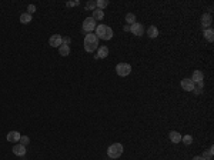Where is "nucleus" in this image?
I'll list each match as a JSON object with an SVG mask.
<instances>
[{
  "mask_svg": "<svg viewBox=\"0 0 214 160\" xmlns=\"http://www.w3.org/2000/svg\"><path fill=\"white\" fill-rule=\"evenodd\" d=\"M97 47H98L97 36H96L94 33H89V34H86V37H84V50L86 52L91 53V52H94Z\"/></svg>",
  "mask_w": 214,
  "mask_h": 160,
  "instance_id": "1",
  "label": "nucleus"
},
{
  "mask_svg": "<svg viewBox=\"0 0 214 160\" xmlns=\"http://www.w3.org/2000/svg\"><path fill=\"white\" fill-rule=\"evenodd\" d=\"M107 154H109L110 159H117V157H120L123 154V146H121L120 143H114V144L109 146Z\"/></svg>",
  "mask_w": 214,
  "mask_h": 160,
  "instance_id": "2",
  "label": "nucleus"
},
{
  "mask_svg": "<svg viewBox=\"0 0 214 160\" xmlns=\"http://www.w3.org/2000/svg\"><path fill=\"white\" fill-rule=\"evenodd\" d=\"M96 27H97V25H96V20L93 17L84 19L83 25H81V29H83L86 33H93L96 30Z\"/></svg>",
  "mask_w": 214,
  "mask_h": 160,
  "instance_id": "3",
  "label": "nucleus"
},
{
  "mask_svg": "<svg viewBox=\"0 0 214 160\" xmlns=\"http://www.w3.org/2000/svg\"><path fill=\"white\" fill-rule=\"evenodd\" d=\"M116 71L119 76L126 77V76H129L130 73H131V66H130L129 63H119L116 66Z\"/></svg>",
  "mask_w": 214,
  "mask_h": 160,
  "instance_id": "4",
  "label": "nucleus"
},
{
  "mask_svg": "<svg viewBox=\"0 0 214 160\" xmlns=\"http://www.w3.org/2000/svg\"><path fill=\"white\" fill-rule=\"evenodd\" d=\"M130 32L133 33V34H136L137 37H140V36L144 34V26L141 25V23H134V25L130 26Z\"/></svg>",
  "mask_w": 214,
  "mask_h": 160,
  "instance_id": "5",
  "label": "nucleus"
},
{
  "mask_svg": "<svg viewBox=\"0 0 214 160\" xmlns=\"http://www.w3.org/2000/svg\"><path fill=\"white\" fill-rule=\"evenodd\" d=\"M49 44L52 47H60L61 44H63V36L53 34L52 37H50V40H49Z\"/></svg>",
  "mask_w": 214,
  "mask_h": 160,
  "instance_id": "6",
  "label": "nucleus"
},
{
  "mask_svg": "<svg viewBox=\"0 0 214 160\" xmlns=\"http://www.w3.org/2000/svg\"><path fill=\"white\" fill-rule=\"evenodd\" d=\"M181 87L186 92H193L194 90V83L191 82V79H183L181 80Z\"/></svg>",
  "mask_w": 214,
  "mask_h": 160,
  "instance_id": "7",
  "label": "nucleus"
},
{
  "mask_svg": "<svg viewBox=\"0 0 214 160\" xmlns=\"http://www.w3.org/2000/svg\"><path fill=\"white\" fill-rule=\"evenodd\" d=\"M211 21H213V19H211V14L204 13L203 16H201V26H203L204 29H207L208 26H211Z\"/></svg>",
  "mask_w": 214,
  "mask_h": 160,
  "instance_id": "8",
  "label": "nucleus"
},
{
  "mask_svg": "<svg viewBox=\"0 0 214 160\" xmlns=\"http://www.w3.org/2000/svg\"><path fill=\"white\" fill-rule=\"evenodd\" d=\"M106 27L107 26H104V25H98L97 27H96V30H94V34L97 36V39H103L104 40V36H106Z\"/></svg>",
  "mask_w": 214,
  "mask_h": 160,
  "instance_id": "9",
  "label": "nucleus"
},
{
  "mask_svg": "<svg viewBox=\"0 0 214 160\" xmlns=\"http://www.w3.org/2000/svg\"><path fill=\"white\" fill-rule=\"evenodd\" d=\"M107 56H109V47H106V46H100V47H98L96 59H106Z\"/></svg>",
  "mask_w": 214,
  "mask_h": 160,
  "instance_id": "10",
  "label": "nucleus"
},
{
  "mask_svg": "<svg viewBox=\"0 0 214 160\" xmlns=\"http://www.w3.org/2000/svg\"><path fill=\"white\" fill-rule=\"evenodd\" d=\"M204 80V73L201 70H194L193 73V77H191V82L193 83H198V82H203Z\"/></svg>",
  "mask_w": 214,
  "mask_h": 160,
  "instance_id": "11",
  "label": "nucleus"
},
{
  "mask_svg": "<svg viewBox=\"0 0 214 160\" xmlns=\"http://www.w3.org/2000/svg\"><path fill=\"white\" fill-rule=\"evenodd\" d=\"M20 137L21 135L19 132H10V133H7V142H20Z\"/></svg>",
  "mask_w": 214,
  "mask_h": 160,
  "instance_id": "12",
  "label": "nucleus"
},
{
  "mask_svg": "<svg viewBox=\"0 0 214 160\" xmlns=\"http://www.w3.org/2000/svg\"><path fill=\"white\" fill-rule=\"evenodd\" d=\"M13 153L16 154V156H25L26 146H23V144H16V146L13 147Z\"/></svg>",
  "mask_w": 214,
  "mask_h": 160,
  "instance_id": "13",
  "label": "nucleus"
},
{
  "mask_svg": "<svg viewBox=\"0 0 214 160\" xmlns=\"http://www.w3.org/2000/svg\"><path fill=\"white\" fill-rule=\"evenodd\" d=\"M147 34H148V37L150 39H156L160 33H158V29L156 27V26H150V27L147 29Z\"/></svg>",
  "mask_w": 214,
  "mask_h": 160,
  "instance_id": "14",
  "label": "nucleus"
},
{
  "mask_svg": "<svg viewBox=\"0 0 214 160\" xmlns=\"http://www.w3.org/2000/svg\"><path fill=\"white\" fill-rule=\"evenodd\" d=\"M204 39L207 40V42H213L214 40V30L213 29H204Z\"/></svg>",
  "mask_w": 214,
  "mask_h": 160,
  "instance_id": "15",
  "label": "nucleus"
},
{
  "mask_svg": "<svg viewBox=\"0 0 214 160\" xmlns=\"http://www.w3.org/2000/svg\"><path fill=\"white\" fill-rule=\"evenodd\" d=\"M170 140H171L173 143H180L181 142V135H180L179 132H170Z\"/></svg>",
  "mask_w": 214,
  "mask_h": 160,
  "instance_id": "16",
  "label": "nucleus"
},
{
  "mask_svg": "<svg viewBox=\"0 0 214 160\" xmlns=\"http://www.w3.org/2000/svg\"><path fill=\"white\" fill-rule=\"evenodd\" d=\"M59 53H60V56H69V54H70V46L61 44V46L59 47Z\"/></svg>",
  "mask_w": 214,
  "mask_h": 160,
  "instance_id": "17",
  "label": "nucleus"
},
{
  "mask_svg": "<svg viewBox=\"0 0 214 160\" xmlns=\"http://www.w3.org/2000/svg\"><path fill=\"white\" fill-rule=\"evenodd\" d=\"M103 17H104V11L103 10H100V9L93 10V19L94 20H103Z\"/></svg>",
  "mask_w": 214,
  "mask_h": 160,
  "instance_id": "18",
  "label": "nucleus"
},
{
  "mask_svg": "<svg viewBox=\"0 0 214 160\" xmlns=\"http://www.w3.org/2000/svg\"><path fill=\"white\" fill-rule=\"evenodd\" d=\"M30 21H32V14L23 13L20 16V23H23V25H27V23H30Z\"/></svg>",
  "mask_w": 214,
  "mask_h": 160,
  "instance_id": "19",
  "label": "nucleus"
},
{
  "mask_svg": "<svg viewBox=\"0 0 214 160\" xmlns=\"http://www.w3.org/2000/svg\"><path fill=\"white\" fill-rule=\"evenodd\" d=\"M136 21H137V19H136V16H134L133 13H127L126 14V23H129V25L131 26V25H134Z\"/></svg>",
  "mask_w": 214,
  "mask_h": 160,
  "instance_id": "20",
  "label": "nucleus"
},
{
  "mask_svg": "<svg viewBox=\"0 0 214 160\" xmlns=\"http://www.w3.org/2000/svg\"><path fill=\"white\" fill-rule=\"evenodd\" d=\"M181 142L186 144V146H190L191 143H193V137L190 135H186V136H181Z\"/></svg>",
  "mask_w": 214,
  "mask_h": 160,
  "instance_id": "21",
  "label": "nucleus"
},
{
  "mask_svg": "<svg viewBox=\"0 0 214 160\" xmlns=\"http://www.w3.org/2000/svg\"><path fill=\"white\" fill-rule=\"evenodd\" d=\"M96 6H97V9L103 10L104 7L109 6V2H107V0H97V2H96Z\"/></svg>",
  "mask_w": 214,
  "mask_h": 160,
  "instance_id": "22",
  "label": "nucleus"
},
{
  "mask_svg": "<svg viewBox=\"0 0 214 160\" xmlns=\"http://www.w3.org/2000/svg\"><path fill=\"white\" fill-rule=\"evenodd\" d=\"M213 149H214V147L211 146L210 149L207 150V152H204V153H203V157L206 160H211V157H213Z\"/></svg>",
  "mask_w": 214,
  "mask_h": 160,
  "instance_id": "23",
  "label": "nucleus"
},
{
  "mask_svg": "<svg viewBox=\"0 0 214 160\" xmlns=\"http://www.w3.org/2000/svg\"><path fill=\"white\" fill-rule=\"evenodd\" d=\"M113 37V30H112V27H106V36H104V40H110Z\"/></svg>",
  "mask_w": 214,
  "mask_h": 160,
  "instance_id": "24",
  "label": "nucleus"
},
{
  "mask_svg": "<svg viewBox=\"0 0 214 160\" xmlns=\"http://www.w3.org/2000/svg\"><path fill=\"white\" fill-rule=\"evenodd\" d=\"M86 7H87L89 10H96L97 9V6H96V2H87V4H86Z\"/></svg>",
  "mask_w": 214,
  "mask_h": 160,
  "instance_id": "25",
  "label": "nucleus"
},
{
  "mask_svg": "<svg viewBox=\"0 0 214 160\" xmlns=\"http://www.w3.org/2000/svg\"><path fill=\"white\" fill-rule=\"evenodd\" d=\"M34 11H36V6H34V4H29V6H27V13L32 14V13H34Z\"/></svg>",
  "mask_w": 214,
  "mask_h": 160,
  "instance_id": "26",
  "label": "nucleus"
},
{
  "mask_svg": "<svg viewBox=\"0 0 214 160\" xmlns=\"http://www.w3.org/2000/svg\"><path fill=\"white\" fill-rule=\"evenodd\" d=\"M20 142H21V144H23V146H26V144L29 143V137H27V136H21V137H20Z\"/></svg>",
  "mask_w": 214,
  "mask_h": 160,
  "instance_id": "27",
  "label": "nucleus"
},
{
  "mask_svg": "<svg viewBox=\"0 0 214 160\" xmlns=\"http://www.w3.org/2000/svg\"><path fill=\"white\" fill-rule=\"evenodd\" d=\"M70 42H71L70 37H63V44H66V46H70Z\"/></svg>",
  "mask_w": 214,
  "mask_h": 160,
  "instance_id": "28",
  "label": "nucleus"
},
{
  "mask_svg": "<svg viewBox=\"0 0 214 160\" xmlns=\"http://www.w3.org/2000/svg\"><path fill=\"white\" fill-rule=\"evenodd\" d=\"M193 160H206V159H204L203 156H196V157H194V159H193Z\"/></svg>",
  "mask_w": 214,
  "mask_h": 160,
  "instance_id": "29",
  "label": "nucleus"
},
{
  "mask_svg": "<svg viewBox=\"0 0 214 160\" xmlns=\"http://www.w3.org/2000/svg\"><path fill=\"white\" fill-rule=\"evenodd\" d=\"M123 30H124V32H130V26H129V25H126V26L123 27Z\"/></svg>",
  "mask_w": 214,
  "mask_h": 160,
  "instance_id": "30",
  "label": "nucleus"
},
{
  "mask_svg": "<svg viewBox=\"0 0 214 160\" xmlns=\"http://www.w3.org/2000/svg\"><path fill=\"white\" fill-rule=\"evenodd\" d=\"M194 93H196V94H200L201 93V89H196V87H194V90H193Z\"/></svg>",
  "mask_w": 214,
  "mask_h": 160,
  "instance_id": "31",
  "label": "nucleus"
}]
</instances>
